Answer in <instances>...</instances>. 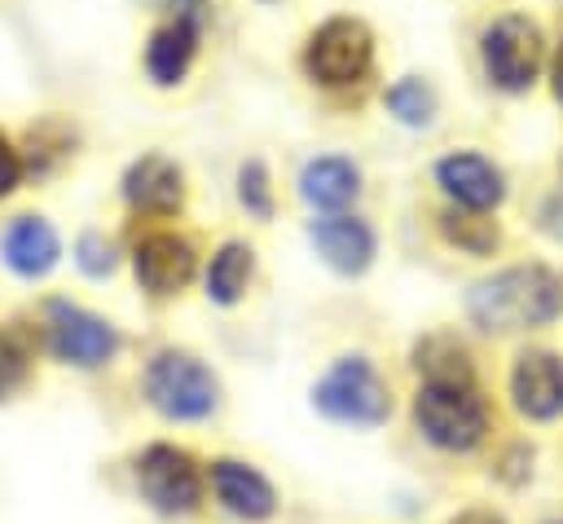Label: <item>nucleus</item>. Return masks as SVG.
<instances>
[{
  "label": "nucleus",
  "instance_id": "nucleus-1",
  "mask_svg": "<svg viewBox=\"0 0 563 524\" xmlns=\"http://www.w3.org/2000/svg\"><path fill=\"white\" fill-rule=\"evenodd\" d=\"M563 313V277L545 264H510L466 295V317L484 335H515L550 326Z\"/></svg>",
  "mask_w": 563,
  "mask_h": 524
},
{
  "label": "nucleus",
  "instance_id": "nucleus-2",
  "mask_svg": "<svg viewBox=\"0 0 563 524\" xmlns=\"http://www.w3.org/2000/svg\"><path fill=\"white\" fill-rule=\"evenodd\" d=\"M409 423L444 458H471L493 436V410L479 383H418L409 396Z\"/></svg>",
  "mask_w": 563,
  "mask_h": 524
},
{
  "label": "nucleus",
  "instance_id": "nucleus-3",
  "mask_svg": "<svg viewBox=\"0 0 563 524\" xmlns=\"http://www.w3.org/2000/svg\"><path fill=\"white\" fill-rule=\"evenodd\" d=\"M136 498L163 520H198L207 502V462L176 440H150L128 462Z\"/></svg>",
  "mask_w": 563,
  "mask_h": 524
},
{
  "label": "nucleus",
  "instance_id": "nucleus-4",
  "mask_svg": "<svg viewBox=\"0 0 563 524\" xmlns=\"http://www.w3.org/2000/svg\"><path fill=\"white\" fill-rule=\"evenodd\" d=\"M141 396L167 423H207L220 410V379L198 352L158 348L141 370Z\"/></svg>",
  "mask_w": 563,
  "mask_h": 524
},
{
  "label": "nucleus",
  "instance_id": "nucleus-5",
  "mask_svg": "<svg viewBox=\"0 0 563 524\" xmlns=\"http://www.w3.org/2000/svg\"><path fill=\"white\" fill-rule=\"evenodd\" d=\"M312 410L339 427H383L396 410L391 379L365 357V352H343L334 357L321 379L312 383Z\"/></svg>",
  "mask_w": 563,
  "mask_h": 524
},
{
  "label": "nucleus",
  "instance_id": "nucleus-6",
  "mask_svg": "<svg viewBox=\"0 0 563 524\" xmlns=\"http://www.w3.org/2000/svg\"><path fill=\"white\" fill-rule=\"evenodd\" d=\"M40 343L53 361L62 365H75V370H101L119 357L123 348V335L97 317L92 308L84 304H70V299H48L44 313H40Z\"/></svg>",
  "mask_w": 563,
  "mask_h": 524
},
{
  "label": "nucleus",
  "instance_id": "nucleus-7",
  "mask_svg": "<svg viewBox=\"0 0 563 524\" xmlns=\"http://www.w3.org/2000/svg\"><path fill=\"white\" fill-rule=\"evenodd\" d=\"M207 502L238 524H273L282 515L277 484L255 462L233 458V454L207 458Z\"/></svg>",
  "mask_w": 563,
  "mask_h": 524
},
{
  "label": "nucleus",
  "instance_id": "nucleus-8",
  "mask_svg": "<svg viewBox=\"0 0 563 524\" xmlns=\"http://www.w3.org/2000/svg\"><path fill=\"white\" fill-rule=\"evenodd\" d=\"M369 57H374L369 26L361 18H330L308 35L303 70L325 88H343L369 70Z\"/></svg>",
  "mask_w": 563,
  "mask_h": 524
},
{
  "label": "nucleus",
  "instance_id": "nucleus-9",
  "mask_svg": "<svg viewBox=\"0 0 563 524\" xmlns=\"http://www.w3.org/2000/svg\"><path fill=\"white\" fill-rule=\"evenodd\" d=\"M541 53H545L541 31H537V22H528L523 13H506V18H497V22L479 35L484 70H488V79H493L497 88H506V92H523V88L537 79Z\"/></svg>",
  "mask_w": 563,
  "mask_h": 524
},
{
  "label": "nucleus",
  "instance_id": "nucleus-10",
  "mask_svg": "<svg viewBox=\"0 0 563 524\" xmlns=\"http://www.w3.org/2000/svg\"><path fill=\"white\" fill-rule=\"evenodd\" d=\"M506 396L519 418L528 423H554L563 418V357L550 348H523L510 361Z\"/></svg>",
  "mask_w": 563,
  "mask_h": 524
},
{
  "label": "nucleus",
  "instance_id": "nucleus-11",
  "mask_svg": "<svg viewBox=\"0 0 563 524\" xmlns=\"http://www.w3.org/2000/svg\"><path fill=\"white\" fill-rule=\"evenodd\" d=\"M198 269V251L185 233H172V229H158V233H145L132 251V273H136V286L154 299H167V295H180L189 286Z\"/></svg>",
  "mask_w": 563,
  "mask_h": 524
},
{
  "label": "nucleus",
  "instance_id": "nucleus-12",
  "mask_svg": "<svg viewBox=\"0 0 563 524\" xmlns=\"http://www.w3.org/2000/svg\"><path fill=\"white\" fill-rule=\"evenodd\" d=\"M435 181H440V189H444L453 203H462L466 211H488V207H497V203L506 198L501 172H497L484 154H471V150L444 154V159L435 163Z\"/></svg>",
  "mask_w": 563,
  "mask_h": 524
},
{
  "label": "nucleus",
  "instance_id": "nucleus-13",
  "mask_svg": "<svg viewBox=\"0 0 563 524\" xmlns=\"http://www.w3.org/2000/svg\"><path fill=\"white\" fill-rule=\"evenodd\" d=\"M308 238H312L317 255L334 273H343V277L365 273L369 260H374V247H378L374 242V229L361 216H325V220H312L308 225Z\"/></svg>",
  "mask_w": 563,
  "mask_h": 524
},
{
  "label": "nucleus",
  "instance_id": "nucleus-14",
  "mask_svg": "<svg viewBox=\"0 0 563 524\" xmlns=\"http://www.w3.org/2000/svg\"><path fill=\"white\" fill-rule=\"evenodd\" d=\"M57 255H62V242H57V229L44 216H13L0 233V260L26 282L53 273Z\"/></svg>",
  "mask_w": 563,
  "mask_h": 524
},
{
  "label": "nucleus",
  "instance_id": "nucleus-15",
  "mask_svg": "<svg viewBox=\"0 0 563 524\" xmlns=\"http://www.w3.org/2000/svg\"><path fill=\"white\" fill-rule=\"evenodd\" d=\"M123 198L136 211H154V216H172L185 203V176L172 159L163 154H145L123 172Z\"/></svg>",
  "mask_w": 563,
  "mask_h": 524
},
{
  "label": "nucleus",
  "instance_id": "nucleus-16",
  "mask_svg": "<svg viewBox=\"0 0 563 524\" xmlns=\"http://www.w3.org/2000/svg\"><path fill=\"white\" fill-rule=\"evenodd\" d=\"M194 53H198V18H172V22H163L150 35V44H145V70H150L154 84L172 88V84L185 79Z\"/></svg>",
  "mask_w": 563,
  "mask_h": 524
},
{
  "label": "nucleus",
  "instance_id": "nucleus-17",
  "mask_svg": "<svg viewBox=\"0 0 563 524\" xmlns=\"http://www.w3.org/2000/svg\"><path fill=\"white\" fill-rule=\"evenodd\" d=\"M356 189H361V172H356V163H347L339 154H321V159L303 163V172H299V194L317 211L347 207L356 198Z\"/></svg>",
  "mask_w": 563,
  "mask_h": 524
},
{
  "label": "nucleus",
  "instance_id": "nucleus-18",
  "mask_svg": "<svg viewBox=\"0 0 563 524\" xmlns=\"http://www.w3.org/2000/svg\"><path fill=\"white\" fill-rule=\"evenodd\" d=\"M413 370H418V383H475L471 352L449 330H435L413 343Z\"/></svg>",
  "mask_w": 563,
  "mask_h": 524
},
{
  "label": "nucleus",
  "instance_id": "nucleus-19",
  "mask_svg": "<svg viewBox=\"0 0 563 524\" xmlns=\"http://www.w3.org/2000/svg\"><path fill=\"white\" fill-rule=\"evenodd\" d=\"M255 277V251L246 242H224L207 264V299L233 308Z\"/></svg>",
  "mask_w": 563,
  "mask_h": 524
},
{
  "label": "nucleus",
  "instance_id": "nucleus-20",
  "mask_svg": "<svg viewBox=\"0 0 563 524\" xmlns=\"http://www.w3.org/2000/svg\"><path fill=\"white\" fill-rule=\"evenodd\" d=\"M35 374V335L4 321L0 326V405L13 401Z\"/></svg>",
  "mask_w": 563,
  "mask_h": 524
},
{
  "label": "nucleus",
  "instance_id": "nucleus-21",
  "mask_svg": "<svg viewBox=\"0 0 563 524\" xmlns=\"http://www.w3.org/2000/svg\"><path fill=\"white\" fill-rule=\"evenodd\" d=\"M440 233L449 247L466 251V255H493L501 233H497V220H488L484 211H440Z\"/></svg>",
  "mask_w": 563,
  "mask_h": 524
},
{
  "label": "nucleus",
  "instance_id": "nucleus-22",
  "mask_svg": "<svg viewBox=\"0 0 563 524\" xmlns=\"http://www.w3.org/2000/svg\"><path fill=\"white\" fill-rule=\"evenodd\" d=\"M387 110H391L396 119L422 128V123H431V114H435V97H431V88H427L422 79H396V84L387 88Z\"/></svg>",
  "mask_w": 563,
  "mask_h": 524
},
{
  "label": "nucleus",
  "instance_id": "nucleus-23",
  "mask_svg": "<svg viewBox=\"0 0 563 524\" xmlns=\"http://www.w3.org/2000/svg\"><path fill=\"white\" fill-rule=\"evenodd\" d=\"M238 203H242L251 216H260V220L273 216V185H268V172H264L260 159H246V163L238 167Z\"/></svg>",
  "mask_w": 563,
  "mask_h": 524
},
{
  "label": "nucleus",
  "instance_id": "nucleus-24",
  "mask_svg": "<svg viewBox=\"0 0 563 524\" xmlns=\"http://www.w3.org/2000/svg\"><path fill=\"white\" fill-rule=\"evenodd\" d=\"M75 260H79V269H84V273L106 277V273L114 269V247H110L101 233H84V238L75 242Z\"/></svg>",
  "mask_w": 563,
  "mask_h": 524
},
{
  "label": "nucleus",
  "instance_id": "nucleus-25",
  "mask_svg": "<svg viewBox=\"0 0 563 524\" xmlns=\"http://www.w3.org/2000/svg\"><path fill=\"white\" fill-rule=\"evenodd\" d=\"M493 476H497L501 484H523V480L532 476V449H528V445H510V449L497 458Z\"/></svg>",
  "mask_w": 563,
  "mask_h": 524
},
{
  "label": "nucleus",
  "instance_id": "nucleus-26",
  "mask_svg": "<svg viewBox=\"0 0 563 524\" xmlns=\"http://www.w3.org/2000/svg\"><path fill=\"white\" fill-rule=\"evenodd\" d=\"M22 181V154L13 150V141L0 132V198H9Z\"/></svg>",
  "mask_w": 563,
  "mask_h": 524
},
{
  "label": "nucleus",
  "instance_id": "nucleus-27",
  "mask_svg": "<svg viewBox=\"0 0 563 524\" xmlns=\"http://www.w3.org/2000/svg\"><path fill=\"white\" fill-rule=\"evenodd\" d=\"M444 524H510L497 506H462V511H453Z\"/></svg>",
  "mask_w": 563,
  "mask_h": 524
},
{
  "label": "nucleus",
  "instance_id": "nucleus-28",
  "mask_svg": "<svg viewBox=\"0 0 563 524\" xmlns=\"http://www.w3.org/2000/svg\"><path fill=\"white\" fill-rule=\"evenodd\" d=\"M550 84H554V97L563 101V44H559V53H554V66H550Z\"/></svg>",
  "mask_w": 563,
  "mask_h": 524
},
{
  "label": "nucleus",
  "instance_id": "nucleus-29",
  "mask_svg": "<svg viewBox=\"0 0 563 524\" xmlns=\"http://www.w3.org/2000/svg\"><path fill=\"white\" fill-rule=\"evenodd\" d=\"M172 4H176V18H198L207 0H172Z\"/></svg>",
  "mask_w": 563,
  "mask_h": 524
},
{
  "label": "nucleus",
  "instance_id": "nucleus-30",
  "mask_svg": "<svg viewBox=\"0 0 563 524\" xmlns=\"http://www.w3.org/2000/svg\"><path fill=\"white\" fill-rule=\"evenodd\" d=\"M545 524H563V515H559V520H545Z\"/></svg>",
  "mask_w": 563,
  "mask_h": 524
}]
</instances>
